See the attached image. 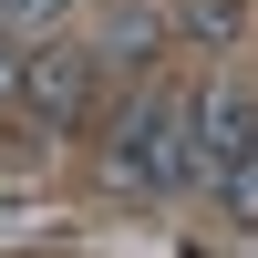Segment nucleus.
<instances>
[{
    "label": "nucleus",
    "instance_id": "nucleus-4",
    "mask_svg": "<svg viewBox=\"0 0 258 258\" xmlns=\"http://www.w3.org/2000/svg\"><path fill=\"white\" fill-rule=\"evenodd\" d=\"M165 52V11H114V31L93 41V73H145Z\"/></svg>",
    "mask_w": 258,
    "mask_h": 258
},
{
    "label": "nucleus",
    "instance_id": "nucleus-7",
    "mask_svg": "<svg viewBox=\"0 0 258 258\" xmlns=\"http://www.w3.org/2000/svg\"><path fill=\"white\" fill-rule=\"evenodd\" d=\"M11 93H21V41L0 31V103H11Z\"/></svg>",
    "mask_w": 258,
    "mask_h": 258
},
{
    "label": "nucleus",
    "instance_id": "nucleus-6",
    "mask_svg": "<svg viewBox=\"0 0 258 258\" xmlns=\"http://www.w3.org/2000/svg\"><path fill=\"white\" fill-rule=\"evenodd\" d=\"M62 11H73V0H0V31H11V41H41Z\"/></svg>",
    "mask_w": 258,
    "mask_h": 258
},
{
    "label": "nucleus",
    "instance_id": "nucleus-5",
    "mask_svg": "<svg viewBox=\"0 0 258 258\" xmlns=\"http://www.w3.org/2000/svg\"><path fill=\"white\" fill-rule=\"evenodd\" d=\"M207 197L227 207L238 227H258V135L238 145V155H217V176H207Z\"/></svg>",
    "mask_w": 258,
    "mask_h": 258
},
{
    "label": "nucleus",
    "instance_id": "nucleus-1",
    "mask_svg": "<svg viewBox=\"0 0 258 258\" xmlns=\"http://www.w3.org/2000/svg\"><path fill=\"white\" fill-rule=\"evenodd\" d=\"M103 186L114 197H176L186 186V93H124L103 124Z\"/></svg>",
    "mask_w": 258,
    "mask_h": 258
},
{
    "label": "nucleus",
    "instance_id": "nucleus-2",
    "mask_svg": "<svg viewBox=\"0 0 258 258\" xmlns=\"http://www.w3.org/2000/svg\"><path fill=\"white\" fill-rule=\"evenodd\" d=\"M93 83H103V73H93V52L73 41V52H41V62H21V93H11V103L41 124V135H73V124L93 114Z\"/></svg>",
    "mask_w": 258,
    "mask_h": 258
},
{
    "label": "nucleus",
    "instance_id": "nucleus-3",
    "mask_svg": "<svg viewBox=\"0 0 258 258\" xmlns=\"http://www.w3.org/2000/svg\"><path fill=\"white\" fill-rule=\"evenodd\" d=\"M258 135V103L248 93H186V186L217 176V155H238Z\"/></svg>",
    "mask_w": 258,
    "mask_h": 258
}]
</instances>
